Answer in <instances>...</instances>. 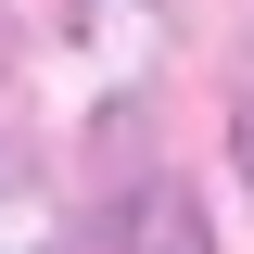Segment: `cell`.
Instances as JSON below:
<instances>
[{"instance_id": "obj_1", "label": "cell", "mask_w": 254, "mask_h": 254, "mask_svg": "<svg viewBox=\"0 0 254 254\" xmlns=\"http://www.w3.org/2000/svg\"><path fill=\"white\" fill-rule=\"evenodd\" d=\"M89 254H216V242H203V203H190L178 178H115Z\"/></svg>"}, {"instance_id": "obj_2", "label": "cell", "mask_w": 254, "mask_h": 254, "mask_svg": "<svg viewBox=\"0 0 254 254\" xmlns=\"http://www.w3.org/2000/svg\"><path fill=\"white\" fill-rule=\"evenodd\" d=\"M0 254H76L64 242V216H51V190H38V165L0 140Z\"/></svg>"}, {"instance_id": "obj_3", "label": "cell", "mask_w": 254, "mask_h": 254, "mask_svg": "<svg viewBox=\"0 0 254 254\" xmlns=\"http://www.w3.org/2000/svg\"><path fill=\"white\" fill-rule=\"evenodd\" d=\"M229 153H242V178H254V89H242V127H229Z\"/></svg>"}]
</instances>
